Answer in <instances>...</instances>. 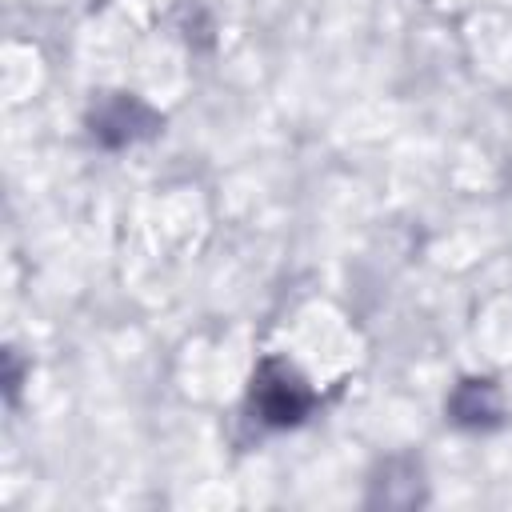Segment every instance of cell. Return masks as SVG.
Here are the masks:
<instances>
[{
	"label": "cell",
	"mask_w": 512,
	"mask_h": 512,
	"mask_svg": "<svg viewBox=\"0 0 512 512\" xmlns=\"http://www.w3.org/2000/svg\"><path fill=\"white\" fill-rule=\"evenodd\" d=\"M448 416L460 428H496L500 424V392L484 376H468L448 396Z\"/></svg>",
	"instance_id": "obj_3"
},
{
	"label": "cell",
	"mask_w": 512,
	"mask_h": 512,
	"mask_svg": "<svg viewBox=\"0 0 512 512\" xmlns=\"http://www.w3.org/2000/svg\"><path fill=\"white\" fill-rule=\"evenodd\" d=\"M160 124H164V116L152 112L132 92H104L88 112V132L104 148H128L136 140H148L160 132Z\"/></svg>",
	"instance_id": "obj_2"
},
{
	"label": "cell",
	"mask_w": 512,
	"mask_h": 512,
	"mask_svg": "<svg viewBox=\"0 0 512 512\" xmlns=\"http://www.w3.org/2000/svg\"><path fill=\"white\" fill-rule=\"evenodd\" d=\"M248 404L252 412L260 416V424L268 428H296L312 404H316V392L308 388V380L288 364V360H260L256 372H252V388H248Z\"/></svg>",
	"instance_id": "obj_1"
}]
</instances>
